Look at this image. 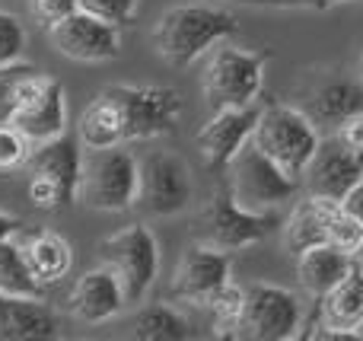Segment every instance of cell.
Returning <instances> with one entry per match:
<instances>
[{
	"label": "cell",
	"instance_id": "1",
	"mask_svg": "<svg viewBox=\"0 0 363 341\" xmlns=\"http://www.w3.org/2000/svg\"><path fill=\"white\" fill-rule=\"evenodd\" d=\"M239 32L230 10L213 4H179L169 6L153 26V48L169 67H191L201 55L217 48Z\"/></svg>",
	"mask_w": 363,
	"mask_h": 341
},
{
	"label": "cell",
	"instance_id": "2",
	"mask_svg": "<svg viewBox=\"0 0 363 341\" xmlns=\"http://www.w3.org/2000/svg\"><path fill=\"white\" fill-rule=\"evenodd\" d=\"M319 125L309 118L303 108L296 106H268L258 115L255 134H252V144L271 157L281 166L287 176H294L296 182L303 179L306 166L313 163L315 150H319Z\"/></svg>",
	"mask_w": 363,
	"mask_h": 341
},
{
	"label": "cell",
	"instance_id": "3",
	"mask_svg": "<svg viewBox=\"0 0 363 341\" xmlns=\"http://www.w3.org/2000/svg\"><path fill=\"white\" fill-rule=\"evenodd\" d=\"M140 195V160L125 144L102 147L83 160V176L77 201H83L93 211L121 214L138 204Z\"/></svg>",
	"mask_w": 363,
	"mask_h": 341
},
{
	"label": "cell",
	"instance_id": "4",
	"mask_svg": "<svg viewBox=\"0 0 363 341\" xmlns=\"http://www.w3.org/2000/svg\"><path fill=\"white\" fill-rule=\"evenodd\" d=\"M102 96L112 106L125 144L128 140H150V138H160V134L176 131L182 118V93L172 86L121 83V86L102 89Z\"/></svg>",
	"mask_w": 363,
	"mask_h": 341
},
{
	"label": "cell",
	"instance_id": "5",
	"mask_svg": "<svg viewBox=\"0 0 363 341\" xmlns=\"http://www.w3.org/2000/svg\"><path fill=\"white\" fill-rule=\"evenodd\" d=\"M83 150L80 138H61L48 140V144L32 147V157L26 163L29 169V201L42 211H57L64 204L77 201L83 176Z\"/></svg>",
	"mask_w": 363,
	"mask_h": 341
},
{
	"label": "cell",
	"instance_id": "6",
	"mask_svg": "<svg viewBox=\"0 0 363 341\" xmlns=\"http://www.w3.org/2000/svg\"><path fill=\"white\" fill-rule=\"evenodd\" d=\"M271 55L268 51H249L236 45L220 42L211 51L204 67V99L217 108H242L255 106L258 93L264 86V67Z\"/></svg>",
	"mask_w": 363,
	"mask_h": 341
},
{
	"label": "cell",
	"instance_id": "7",
	"mask_svg": "<svg viewBox=\"0 0 363 341\" xmlns=\"http://www.w3.org/2000/svg\"><path fill=\"white\" fill-rule=\"evenodd\" d=\"M99 255L102 265L112 268V274L121 281L128 306L144 303L160 274V242L153 236V230L144 227V223L121 227L118 233L102 240Z\"/></svg>",
	"mask_w": 363,
	"mask_h": 341
},
{
	"label": "cell",
	"instance_id": "8",
	"mask_svg": "<svg viewBox=\"0 0 363 341\" xmlns=\"http://www.w3.org/2000/svg\"><path fill=\"white\" fill-rule=\"evenodd\" d=\"M226 172H230L226 185H230L233 198L255 214H274L281 204L294 201L296 189H300V182L287 176L271 157H264L252 140L233 157Z\"/></svg>",
	"mask_w": 363,
	"mask_h": 341
},
{
	"label": "cell",
	"instance_id": "9",
	"mask_svg": "<svg viewBox=\"0 0 363 341\" xmlns=\"http://www.w3.org/2000/svg\"><path fill=\"white\" fill-rule=\"evenodd\" d=\"M274 227H277V211L274 214L245 211L233 198L230 185L223 182L220 189H213L207 208L201 211L198 242H207V246L223 249V252H239V249H249L255 242H262Z\"/></svg>",
	"mask_w": 363,
	"mask_h": 341
},
{
	"label": "cell",
	"instance_id": "10",
	"mask_svg": "<svg viewBox=\"0 0 363 341\" xmlns=\"http://www.w3.org/2000/svg\"><path fill=\"white\" fill-rule=\"evenodd\" d=\"M303 329V310L294 291L277 284L245 287V303L239 316V338L252 341H287Z\"/></svg>",
	"mask_w": 363,
	"mask_h": 341
},
{
	"label": "cell",
	"instance_id": "11",
	"mask_svg": "<svg viewBox=\"0 0 363 341\" xmlns=\"http://www.w3.org/2000/svg\"><path fill=\"white\" fill-rule=\"evenodd\" d=\"M230 272H233L230 252L194 240V246H188L182 252L176 265V274H172L169 284V300L207 310L220 297V291L230 284Z\"/></svg>",
	"mask_w": 363,
	"mask_h": 341
},
{
	"label": "cell",
	"instance_id": "12",
	"mask_svg": "<svg viewBox=\"0 0 363 341\" xmlns=\"http://www.w3.org/2000/svg\"><path fill=\"white\" fill-rule=\"evenodd\" d=\"M194 198V179L179 153L157 150L140 160V195L138 204L153 217L179 214Z\"/></svg>",
	"mask_w": 363,
	"mask_h": 341
},
{
	"label": "cell",
	"instance_id": "13",
	"mask_svg": "<svg viewBox=\"0 0 363 341\" xmlns=\"http://www.w3.org/2000/svg\"><path fill=\"white\" fill-rule=\"evenodd\" d=\"M51 45L61 51L64 57L77 64H102L118 57L121 51V29L106 19L93 16L86 10H74L48 29Z\"/></svg>",
	"mask_w": 363,
	"mask_h": 341
},
{
	"label": "cell",
	"instance_id": "14",
	"mask_svg": "<svg viewBox=\"0 0 363 341\" xmlns=\"http://www.w3.org/2000/svg\"><path fill=\"white\" fill-rule=\"evenodd\" d=\"M10 125L19 128L32 140V147L48 144V140L67 134V93H64V83L57 77L38 74L32 80V86L26 89Z\"/></svg>",
	"mask_w": 363,
	"mask_h": 341
},
{
	"label": "cell",
	"instance_id": "15",
	"mask_svg": "<svg viewBox=\"0 0 363 341\" xmlns=\"http://www.w3.org/2000/svg\"><path fill=\"white\" fill-rule=\"evenodd\" d=\"M360 176H363V150H354L335 131L319 140V150H315L313 163L303 172L306 195L335 198V201H341Z\"/></svg>",
	"mask_w": 363,
	"mask_h": 341
},
{
	"label": "cell",
	"instance_id": "16",
	"mask_svg": "<svg viewBox=\"0 0 363 341\" xmlns=\"http://www.w3.org/2000/svg\"><path fill=\"white\" fill-rule=\"evenodd\" d=\"M360 323H363V272L354 265V272L341 284H335L325 297H319L313 332H306L303 338H315V341L360 338Z\"/></svg>",
	"mask_w": 363,
	"mask_h": 341
},
{
	"label": "cell",
	"instance_id": "17",
	"mask_svg": "<svg viewBox=\"0 0 363 341\" xmlns=\"http://www.w3.org/2000/svg\"><path fill=\"white\" fill-rule=\"evenodd\" d=\"M258 108L255 106H242V108H217L211 115L204 128L198 131L194 144H198L201 160L207 163V169H226L233 163L239 150L252 140L258 125Z\"/></svg>",
	"mask_w": 363,
	"mask_h": 341
},
{
	"label": "cell",
	"instance_id": "18",
	"mask_svg": "<svg viewBox=\"0 0 363 341\" xmlns=\"http://www.w3.org/2000/svg\"><path fill=\"white\" fill-rule=\"evenodd\" d=\"M125 306H128L125 287L112 274V268H106V265L83 272L67 294V313L86 325L112 323Z\"/></svg>",
	"mask_w": 363,
	"mask_h": 341
},
{
	"label": "cell",
	"instance_id": "19",
	"mask_svg": "<svg viewBox=\"0 0 363 341\" xmlns=\"http://www.w3.org/2000/svg\"><path fill=\"white\" fill-rule=\"evenodd\" d=\"M64 338V323L42 297L0 294V341H51Z\"/></svg>",
	"mask_w": 363,
	"mask_h": 341
},
{
	"label": "cell",
	"instance_id": "20",
	"mask_svg": "<svg viewBox=\"0 0 363 341\" xmlns=\"http://www.w3.org/2000/svg\"><path fill=\"white\" fill-rule=\"evenodd\" d=\"M354 252L335 246V242H319V246H309L296 255V274H300V284L306 294H313L315 300L325 297L335 284L347 278L354 272Z\"/></svg>",
	"mask_w": 363,
	"mask_h": 341
},
{
	"label": "cell",
	"instance_id": "21",
	"mask_svg": "<svg viewBox=\"0 0 363 341\" xmlns=\"http://www.w3.org/2000/svg\"><path fill=\"white\" fill-rule=\"evenodd\" d=\"M16 240L23 246L29 268L35 272V278L45 287L57 284V281H64L70 274V268H74V249H70V242L64 236L51 233V230H32V233L23 230Z\"/></svg>",
	"mask_w": 363,
	"mask_h": 341
},
{
	"label": "cell",
	"instance_id": "22",
	"mask_svg": "<svg viewBox=\"0 0 363 341\" xmlns=\"http://www.w3.org/2000/svg\"><path fill=\"white\" fill-rule=\"evenodd\" d=\"M363 112V80H328L325 86L315 89L313 96V108L309 118L315 125H328L332 131H338L347 118Z\"/></svg>",
	"mask_w": 363,
	"mask_h": 341
},
{
	"label": "cell",
	"instance_id": "23",
	"mask_svg": "<svg viewBox=\"0 0 363 341\" xmlns=\"http://www.w3.org/2000/svg\"><path fill=\"white\" fill-rule=\"evenodd\" d=\"M194 335V325L172 303L140 306V313L131 319V338L138 341H188Z\"/></svg>",
	"mask_w": 363,
	"mask_h": 341
},
{
	"label": "cell",
	"instance_id": "24",
	"mask_svg": "<svg viewBox=\"0 0 363 341\" xmlns=\"http://www.w3.org/2000/svg\"><path fill=\"white\" fill-rule=\"evenodd\" d=\"M0 294H10V297H42L45 300V284L29 268L19 240L0 242Z\"/></svg>",
	"mask_w": 363,
	"mask_h": 341
},
{
	"label": "cell",
	"instance_id": "25",
	"mask_svg": "<svg viewBox=\"0 0 363 341\" xmlns=\"http://www.w3.org/2000/svg\"><path fill=\"white\" fill-rule=\"evenodd\" d=\"M319 242H325V230H322V217L315 211V201L306 195L294 208L287 227H284V246H287V252L300 255L303 249L319 246Z\"/></svg>",
	"mask_w": 363,
	"mask_h": 341
},
{
	"label": "cell",
	"instance_id": "26",
	"mask_svg": "<svg viewBox=\"0 0 363 341\" xmlns=\"http://www.w3.org/2000/svg\"><path fill=\"white\" fill-rule=\"evenodd\" d=\"M309 198L315 201V211H319V217H322L325 242H335V246L354 252L357 242H360V236H363L360 223L354 220V217L341 208V201H335V198H319V195H309Z\"/></svg>",
	"mask_w": 363,
	"mask_h": 341
},
{
	"label": "cell",
	"instance_id": "27",
	"mask_svg": "<svg viewBox=\"0 0 363 341\" xmlns=\"http://www.w3.org/2000/svg\"><path fill=\"white\" fill-rule=\"evenodd\" d=\"M42 74L35 64L29 61H10L0 64V125H10V118L16 115L19 102H23L26 89L32 86V80Z\"/></svg>",
	"mask_w": 363,
	"mask_h": 341
},
{
	"label": "cell",
	"instance_id": "28",
	"mask_svg": "<svg viewBox=\"0 0 363 341\" xmlns=\"http://www.w3.org/2000/svg\"><path fill=\"white\" fill-rule=\"evenodd\" d=\"M242 303H245V291L230 281V284L220 291V297L207 306L211 316H213V335L217 338H239V316H242Z\"/></svg>",
	"mask_w": 363,
	"mask_h": 341
},
{
	"label": "cell",
	"instance_id": "29",
	"mask_svg": "<svg viewBox=\"0 0 363 341\" xmlns=\"http://www.w3.org/2000/svg\"><path fill=\"white\" fill-rule=\"evenodd\" d=\"M32 157V140L19 128L0 125V172H13Z\"/></svg>",
	"mask_w": 363,
	"mask_h": 341
},
{
	"label": "cell",
	"instance_id": "30",
	"mask_svg": "<svg viewBox=\"0 0 363 341\" xmlns=\"http://www.w3.org/2000/svg\"><path fill=\"white\" fill-rule=\"evenodd\" d=\"M138 6L140 0H80V10L93 13V16L106 19L112 26H131L138 19Z\"/></svg>",
	"mask_w": 363,
	"mask_h": 341
},
{
	"label": "cell",
	"instance_id": "31",
	"mask_svg": "<svg viewBox=\"0 0 363 341\" xmlns=\"http://www.w3.org/2000/svg\"><path fill=\"white\" fill-rule=\"evenodd\" d=\"M26 51V29L13 13L0 10V64L19 61Z\"/></svg>",
	"mask_w": 363,
	"mask_h": 341
},
{
	"label": "cell",
	"instance_id": "32",
	"mask_svg": "<svg viewBox=\"0 0 363 341\" xmlns=\"http://www.w3.org/2000/svg\"><path fill=\"white\" fill-rule=\"evenodd\" d=\"M29 10H32V16H35L38 26L51 29V26L61 23L64 16L80 10V0H29Z\"/></svg>",
	"mask_w": 363,
	"mask_h": 341
},
{
	"label": "cell",
	"instance_id": "33",
	"mask_svg": "<svg viewBox=\"0 0 363 341\" xmlns=\"http://www.w3.org/2000/svg\"><path fill=\"white\" fill-rule=\"evenodd\" d=\"M341 208H345L347 214H351L354 220H357L360 227H363V176L351 185V189H347V195L341 198Z\"/></svg>",
	"mask_w": 363,
	"mask_h": 341
},
{
	"label": "cell",
	"instance_id": "34",
	"mask_svg": "<svg viewBox=\"0 0 363 341\" xmlns=\"http://www.w3.org/2000/svg\"><path fill=\"white\" fill-rule=\"evenodd\" d=\"M335 134H338L341 140H347V144H351L354 150H363V112H360V115H354V118H347Z\"/></svg>",
	"mask_w": 363,
	"mask_h": 341
},
{
	"label": "cell",
	"instance_id": "35",
	"mask_svg": "<svg viewBox=\"0 0 363 341\" xmlns=\"http://www.w3.org/2000/svg\"><path fill=\"white\" fill-rule=\"evenodd\" d=\"M23 230H26V220H23V217H19V214H10V211L0 208V242L16 240Z\"/></svg>",
	"mask_w": 363,
	"mask_h": 341
},
{
	"label": "cell",
	"instance_id": "36",
	"mask_svg": "<svg viewBox=\"0 0 363 341\" xmlns=\"http://www.w3.org/2000/svg\"><path fill=\"white\" fill-rule=\"evenodd\" d=\"M354 262H357V268H360V272H363V236H360L357 249H354Z\"/></svg>",
	"mask_w": 363,
	"mask_h": 341
},
{
	"label": "cell",
	"instance_id": "37",
	"mask_svg": "<svg viewBox=\"0 0 363 341\" xmlns=\"http://www.w3.org/2000/svg\"><path fill=\"white\" fill-rule=\"evenodd\" d=\"M360 80H363V55H360Z\"/></svg>",
	"mask_w": 363,
	"mask_h": 341
},
{
	"label": "cell",
	"instance_id": "38",
	"mask_svg": "<svg viewBox=\"0 0 363 341\" xmlns=\"http://www.w3.org/2000/svg\"><path fill=\"white\" fill-rule=\"evenodd\" d=\"M360 338H363V323H360Z\"/></svg>",
	"mask_w": 363,
	"mask_h": 341
}]
</instances>
